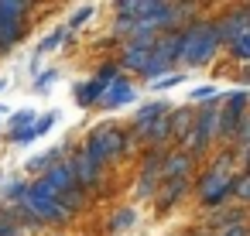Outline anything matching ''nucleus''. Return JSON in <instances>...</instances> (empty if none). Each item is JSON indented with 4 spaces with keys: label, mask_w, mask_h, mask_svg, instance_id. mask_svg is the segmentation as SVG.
Returning a JSON list of instances; mask_svg holds the SVG:
<instances>
[{
    "label": "nucleus",
    "mask_w": 250,
    "mask_h": 236,
    "mask_svg": "<svg viewBox=\"0 0 250 236\" xmlns=\"http://www.w3.org/2000/svg\"><path fill=\"white\" fill-rule=\"evenodd\" d=\"M219 45H223V41H219L216 24L199 21V24H192V28L182 35V59H185L188 65H202V62H209V55H212Z\"/></svg>",
    "instance_id": "obj_1"
},
{
    "label": "nucleus",
    "mask_w": 250,
    "mask_h": 236,
    "mask_svg": "<svg viewBox=\"0 0 250 236\" xmlns=\"http://www.w3.org/2000/svg\"><path fill=\"white\" fill-rule=\"evenodd\" d=\"M178 59H182V35L158 38V41L151 45V55H147L144 72H147V76H154V79H161V72H165L168 65H175Z\"/></svg>",
    "instance_id": "obj_2"
},
{
    "label": "nucleus",
    "mask_w": 250,
    "mask_h": 236,
    "mask_svg": "<svg viewBox=\"0 0 250 236\" xmlns=\"http://www.w3.org/2000/svg\"><path fill=\"white\" fill-rule=\"evenodd\" d=\"M120 147H124V140H120V134L113 130V127H100V130H93L89 134V144H86V157L93 161V164H106L113 154H120Z\"/></svg>",
    "instance_id": "obj_3"
},
{
    "label": "nucleus",
    "mask_w": 250,
    "mask_h": 236,
    "mask_svg": "<svg viewBox=\"0 0 250 236\" xmlns=\"http://www.w3.org/2000/svg\"><path fill=\"white\" fill-rule=\"evenodd\" d=\"M192 127H195V130L185 134V147H188V151H206L209 140L219 134V110H216V106H206Z\"/></svg>",
    "instance_id": "obj_4"
},
{
    "label": "nucleus",
    "mask_w": 250,
    "mask_h": 236,
    "mask_svg": "<svg viewBox=\"0 0 250 236\" xmlns=\"http://www.w3.org/2000/svg\"><path fill=\"white\" fill-rule=\"evenodd\" d=\"M24 11H28V4H0V52L21 41L24 28H21V18H14V14H24Z\"/></svg>",
    "instance_id": "obj_5"
},
{
    "label": "nucleus",
    "mask_w": 250,
    "mask_h": 236,
    "mask_svg": "<svg viewBox=\"0 0 250 236\" xmlns=\"http://www.w3.org/2000/svg\"><path fill=\"white\" fill-rule=\"evenodd\" d=\"M113 79H117V65H103L96 79H89V82L76 86V99H79L83 106H86V103H96V99L106 93V86H110Z\"/></svg>",
    "instance_id": "obj_6"
},
{
    "label": "nucleus",
    "mask_w": 250,
    "mask_h": 236,
    "mask_svg": "<svg viewBox=\"0 0 250 236\" xmlns=\"http://www.w3.org/2000/svg\"><path fill=\"white\" fill-rule=\"evenodd\" d=\"M161 164H165V154H161V151H154V154L147 157L144 175H141V185H137V195H141V198L154 192V185H158V178H161Z\"/></svg>",
    "instance_id": "obj_7"
},
{
    "label": "nucleus",
    "mask_w": 250,
    "mask_h": 236,
    "mask_svg": "<svg viewBox=\"0 0 250 236\" xmlns=\"http://www.w3.org/2000/svg\"><path fill=\"white\" fill-rule=\"evenodd\" d=\"M127 99H134V89H130V82H124V79H113V82L106 86V93L100 96V103H103L106 110H113V106H124Z\"/></svg>",
    "instance_id": "obj_8"
},
{
    "label": "nucleus",
    "mask_w": 250,
    "mask_h": 236,
    "mask_svg": "<svg viewBox=\"0 0 250 236\" xmlns=\"http://www.w3.org/2000/svg\"><path fill=\"white\" fill-rule=\"evenodd\" d=\"M216 31H219V41H223V45L233 41V38H240V35H250V31H247V14H243V11L229 14L223 24H216Z\"/></svg>",
    "instance_id": "obj_9"
},
{
    "label": "nucleus",
    "mask_w": 250,
    "mask_h": 236,
    "mask_svg": "<svg viewBox=\"0 0 250 236\" xmlns=\"http://www.w3.org/2000/svg\"><path fill=\"white\" fill-rule=\"evenodd\" d=\"M72 175H76V185H93V181H100V164H93L86 154H79L72 161Z\"/></svg>",
    "instance_id": "obj_10"
},
{
    "label": "nucleus",
    "mask_w": 250,
    "mask_h": 236,
    "mask_svg": "<svg viewBox=\"0 0 250 236\" xmlns=\"http://www.w3.org/2000/svg\"><path fill=\"white\" fill-rule=\"evenodd\" d=\"M55 120H59V113H45V117H38V120H35V127H28L24 134H18V137H11V140H18V144H28V140H35V137H42V134H48Z\"/></svg>",
    "instance_id": "obj_11"
},
{
    "label": "nucleus",
    "mask_w": 250,
    "mask_h": 236,
    "mask_svg": "<svg viewBox=\"0 0 250 236\" xmlns=\"http://www.w3.org/2000/svg\"><path fill=\"white\" fill-rule=\"evenodd\" d=\"M188 127H192V110H188V106H185V110H175V113L168 117V130H171L175 137H185Z\"/></svg>",
    "instance_id": "obj_12"
},
{
    "label": "nucleus",
    "mask_w": 250,
    "mask_h": 236,
    "mask_svg": "<svg viewBox=\"0 0 250 236\" xmlns=\"http://www.w3.org/2000/svg\"><path fill=\"white\" fill-rule=\"evenodd\" d=\"M161 113H168V103H147V106H141V110H137V123L144 127V123L158 120Z\"/></svg>",
    "instance_id": "obj_13"
},
{
    "label": "nucleus",
    "mask_w": 250,
    "mask_h": 236,
    "mask_svg": "<svg viewBox=\"0 0 250 236\" xmlns=\"http://www.w3.org/2000/svg\"><path fill=\"white\" fill-rule=\"evenodd\" d=\"M141 134H144L147 140H165L171 130H168V120H151V123H144V127H141Z\"/></svg>",
    "instance_id": "obj_14"
},
{
    "label": "nucleus",
    "mask_w": 250,
    "mask_h": 236,
    "mask_svg": "<svg viewBox=\"0 0 250 236\" xmlns=\"http://www.w3.org/2000/svg\"><path fill=\"white\" fill-rule=\"evenodd\" d=\"M59 157H62V151H59V147H48V151H45L42 157L28 161V171H45V168H52V164H55Z\"/></svg>",
    "instance_id": "obj_15"
},
{
    "label": "nucleus",
    "mask_w": 250,
    "mask_h": 236,
    "mask_svg": "<svg viewBox=\"0 0 250 236\" xmlns=\"http://www.w3.org/2000/svg\"><path fill=\"white\" fill-rule=\"evenodd\" d=\"M28 123H35V113H31V110H21V113H14V117H11V137L24 134V130H28Z\"/></svg>",
    "instance_id": "obj_16"
},
{
    "label": "nucleus",
    "mask_w": 250,
    "mask_h": 236,
    "mask_svg": "<svg viewBox=\"0 0 250 236\" xmlns=\"http://www.w3.org/2000/svg\"><path fill=\"white\" fill-rule=\"evenodd\" d=\"M236 226V222H243V216H240V209H233V212H216L212 216V226Z\"/></svg>",
    "instance_id": "obj_17"
},
{
    "label": "nucleus",
    "mask_w": 250,
    "mask_h": 236,
    "mask_svg": "<svg viewBox=\"0 0 250 236\" xmlns=\"http://www.w3.org/2000/svg\"><path fill=\"white\" fill-rule=\"evenodd\" d=\"M229 45H233V55H236V59H247V52H250V35H240V38H233Z\"/></svg>",
    "instance_id": "obj_18"
},
{
    "label": "nucleus",
    "mask_w": 250,
    "mask_h": 236,
    "mask_svg": "<svg viewBox=\"0 0 250 236\" xmlns=\"http://www.w3.org/2000/svg\"><path fill=\"white\" fill-rule=\"evenodd\" d=\"M62 38H65V31H62V28H59V31H52V35L45 38V45H42L38 52H55V48L62 45Z\"/></svg>",
    "instance_id": "obj_19"
},
{
    "label": "nucleus",
    "mask_w": 250,
    "mask_h": 236,
    "mask_svg": "<svg viewBox=\"0 0 250 236\" xmlns=\"http://www.w3.org/2000/svg\"><path fill=\"white\" fill-rule=\"evenodd\" d=\"M182 82V72H175V76H161V79H154V89H171V86H178Z\"/></svg>",
    "instance_id": "obj_20"
},
{
    "label": "nucleus",
    "mask_w": 250,
    "mask_h": 236,
    "mask_svg": "<svg viewBox=\"0 0 250 236\" xmlns=\"http://www.w3.org/2000/svg\"><path fill=\"white\" fill-rule=\"evenodd\" d=\"M89 18H93V7L86 4V7H79V11L72 14V21H69V24H72V28H79V24H83V21H89Z\"/></svg>",
    "instance_id": "obj_21"
},
{
    "label": "nucleus",
    "mask_w": 250,
    "mask_h": 236,
    "mask_svg": "<svg viewBox=\"0 0 250 236\" xmlns=\"http://www.w3.org/2000/svg\"><path fill=\"white\" fill-rule=\"evenodd\" d=\"M24 188H28L24 181H11V185H7V198H21V195H24Z\"/></svg>",
    "instance_id": "obj_22"
},
{
    "label": "nucleus",
    "mask_w": 250,
    "mask_h": 236,
    "mask_svg": "<svg viewBox=\"0 0 250 236\" xmlns=\"http://www.w3.org/2000/svg\"><path fill=\"white\" fill-rule=\"evenodd\" d=\"M209 96H216L212 86H199V89H192V99H209Z\"/></svg>",
    "instance_id": "obj_23"
},
{
    "label": "nucleus",
    "mask_w": 250,
    "mask_h": 236,
    "mask_svg": "<svg viewBox=\"0 0 250 236\" xmlns=\"http://www.w3.org/2000/svg\"><path fill=\"white\" fill-rule=\"evenodd\" d=\"M55 76H59V72H55V69H48V72H45V76H42V79L35 82V89H48V82H52Z\"/></svg>",
    "instance_id": "obj_24"
},
{
    "label": "nucleus",
    "mask_w": 250,
    "mask_h": 236,
    "mask_svg": "<svg viewBox=\"0 0 250 236\" xmlns=\"http://www.w3.org/2000/svg\"><path fill=\"white\" fill-rule=\"evenodd\" d=\"M219 236H243V222H236V226H223Z\"/></svg>",
    "instance_id": "obj_25"
},
{
    "label": "nucleus",
    "mask_w": 250,
    "mask_h": 236,
    "mask_svg": "<svg viewBox=\"0 0 250 236\" xmlns=\"http://www.w3.org/2000/svg\"><path fill=\"white\" fill-rule=\"evenodd\" d=\"M130 219H134V212H124V216H120V219H113V229H120V226H127V222H130Z\"/></svg>",
    "instance_id": "obj_26"
}]
</instances>
